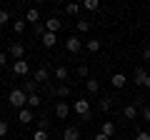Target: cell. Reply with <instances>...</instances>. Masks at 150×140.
Segmentation results:
<instances>
[{
	"instance_id": "obj_1",
	"label": "cell",
	"mask_w": 150,
	"mask_h": 140,
	"mask_svg": "<svg viewBox=\"0 0 150 140\" xmlns=\"http://www.w3.org/2000/svg\"><path fill=\"white\" fill-rule=\"evenodd\" d=\"M8 103H10L15 110H23V108H28V95L18 88V90H10V95H8Z\"/></svg>"
},
{
	"instance_id": "obj_2",
	"label": "cell",
	"mask_w": 150,
	"mask_h": 140,
	"mask_svg": "<svg viewBox=\"0 0 150 140\" xmlns=\"http://www.w3.org/2000/svg\"><path fill=\"white\" fill-rule=\"evenodd\" d=\"M75 113L80 115V118H85V120H90V100H85V98H80V100H75Z\"/></svg>"
},
{
	"instance_id": "obj_3",
	"label": "cell",
	"mask_w": 150,
	"mask_h": 140,
	"mask_svg": "<svg viewBox=\"0 0 150 140\" xmlns=\"http://www.w3.org/2000/svg\"><path fill=\"white\" fill-rule=\"evenodd\" d=\"M80 48H83V40L78 38V35H68V38H65V50H68V53H80Z\"/></svg>"
},
{
	"instance_id": "obj_4",
	"label": "cell",
	"mask_w": 150,
	"mask_h": 140,
	"mask_svg": "<svg viewBox=\"0 0 150 140\" xmlns=\"http://www.w3.org/2000/svg\"><path fill=\"white\" fill-rule=\"evenodd\" d=\"M68 115H70V105H68L65 100H58V103H55V118L65 120Z\"/></svg>"
},
{
	"instance_id": "obj_5",
	"label": "cell",
	"mask_w": 150,
	"mask_h": 140,
	"mask_svg": "<svg viewBox=\"0 0 150 140\" xmlns=\"http://www.w3.org/2000/svg\"><path fill=\"white\" fill-rule=\"evenodd\" d=\"M13 73H15V75H28V73H30L28 60H15V63H13Z\"/></svg>"
},
{
	"instance_id": "obj_6",
	"label": "cell",
	"mask_w": 150,
	"mask_h": 140,
	"mask_svg": "<svg viewBox=\"0 0 150 140\" xmlns=\"http://www.w3.org/2000/svg\"><path fill=\"white\" fill-rule=\"evenodd\" d=\"M18 120H20L23 125H30L33 120H35V115H33L30 108H23V110H18Z\"/></svg>"
},
{
	"instance_id": "obj_7",
	"label": "cell",
	"mask_w": 150,
	"mask_h": 140,
	"mask_svg": "<svg viewBox=\"0 0 150 140\" xmlns=\"http://www.w3.org/2000/svg\"><path fill=\"white\" fill-rule=\"evenodd\" d=\"M60 28H63V20H60V18H48V20H45V30L48 33H58Z\"/></svg>"
},
{
	"instance_id": "obj_8",
	"label": "cell",
	"mask_w": 150,
	"mask_h": 140,
	"mask_svg": "<svg viewBox=\"0 0 150 140\" xmlns=\"http://www.w3.org/2000/svg\"><path fill=\"white\" fill-rule=\"evenodd\" d=\"M63 140H80V130L75 128V125H68L63 130Z\"/></svg>"
},
{
	"instance_id": "obj_9",
	"label": "cell",
	"mask_w": 150,
	"mask_h": 140,
	"mask_svg": "<svg viewBox=\"0 0 150 140\" xmlns=\"http://www.w3.org/2000/svg\"><path fill=\"white\" fill-rule=\"evenodd\" d=\"M10 58H15V60H25V48H23L20 43H13V45H10Z\"/></svg>"
},
{
	"instance_id": "obj_10",
	"label": "cell",
	"mask_w": 150,
	"mask_h": 140,
	"mask_svg": "<svg viewBox=\"0 0 150 140\" xmlns=\"http://www.w3.org/2000/svg\"><path fill=\"white\" fill-rule=\"evenodd\" d=\"M100 133L105 135V138H112V135H115V123H112V120H103Z\"/></svg>"
},
{
	"instance_id": "obj_11",
	"label": "cell",
	"mask_w": 150,
	"mask_h": 140,
	"mask_svg": "<svg viewBox=\"0 0 150 140\" xmlns=\"http://www.w3.org/2000/svg\"><path fill=\"white\" fill-rule=\"evenodd\" d=\"M25 23H33V25H40V10L38 8H30L25 13Z\"/></svg>"
},
{
	"instance_id": "obj_12",
	"label": "cell",
	"mask_w": 150,
	"mask_h": 140,
	"mask_svg": "<svg viewBox=\"0 0 150 140\" xmlns=\"http://www.w3.org/2000/svg\"><path fill=\"white\" fill-rule=\"evenodd\" d=\"M48 80H50L48 68H38L35 70V83H38V85H43V83H48Z\"/></svg>"
},
{
	"instance_id": "obj_13",
	"label": "cell",
	"mask_w": 150,
	"mask_h": 140,
	"mask_svg": "<svg viewBox=\"0 0 150 140\" xmlns=\"http://www.w3.org/2000/svg\"><path fill=\"white\" fill-rule=\"evenodd\" d=\"M85 90L90 93V95H98V90H100V83H98V78H88V80H85Z\"/></svg>"
},
{
	"instance_id": "obj_14",
	"label": "cell",
	"mask_w": 150,
	"mask_h": 140,
	"mask_svg": "<svg viewBox=\"0 0 150 140\" xmlns=\"http://www.w3.org/2000/svg\"><path fill=\"white\" fill-rule=\"evenodd\" d=\"M110 83H112V88H118V90H120V88H125V83H128V78H125L123 73H115V75L110 78Z\"/></svg>"
},
{
	"instance_id": "obj_15",
	"label": "cell",
	"mask_w": 150,
	"mask_h": 140,
	"mask_svg": "<svg viewBox=\"0 0 150 140\" xmlns=\"http://www.w3.org/2000/svg\"><path fill=\"white\" fill-rule=\"evenodd\" d=\"M38 88H40V85H38L35 80H25V85H23L20 90L25 93V95H35V93H38Z\"/></svg>"
},
{
	"instance_id": "obj_16",
	"label": "cell",
	"mask_w": 150,
	"mask_h": 140,
	"mask_svg": "<svg viewBox=\"0 0 150 140\" xmlns=\"http://www.w3.org/2000/svg\"><path fill=\"white\" fill-rule=\"evenodd\" d=\"M40 105H43V98H40V93H35V95H28V108H30V110L40 108Z\"/></svg>"
},
{
	"instance_id": "obj_17",
	"label": "cell",
	"mask_w": 150,
	"mask_h": 140,
	"mask_svg": "<svg viewBox=\"0 0 150 140\" xmlns=\"http://www.w3.org/2000/svg\"><path fill=\"white\" fill-rule=\"evenodd\" d=\"M70 93L73 90H70V85H65V83H60L58 88H53V95H58V98H68Z\"/></svg>"
},
{
	"instance_id": "obj_18",
	"label": "cell",
	"mask_w": 150,
	"mask_h": 140,
	"mask_svg": "<svg viewBox=\"0 0 150 140\" xmlns=\"http://www.w3.org/2000/svg\"><path fill=\"white\" fill-rule=\"evenodd\" d=\"M55 43H58V35H55V33H48V30H45V33H43V45H45V48H53Z\"/></svg>"
},
{
	"instance_id": "obj_19",
	"label": "cell",
	"mask_w": 150,
	"mask_h": 140,
	"mask_svg": "<svg viewBox=\"0 0 150 140\" xmlns=\"http://www.w3.org/2000/svg\"><path fill=\"white\" fill-rule=\"evenodd\" d=\"M123 118L125 120H135L138 118V108H135V105H125L123 108Z\"/></svg>"
},
{
	"instance_id": "obj_20",
	"label": "cell",
	"mask_w": 150,
	"mask_h": 140,
	"mask_svg": "<svg viewBox=\"0 0 150 140\" xmlns=\"http://www.w3.org/2000/svg\"><path fill=\"white\" fill-rule=\"evenodd\" d=\"M68 68H65V65H60V68H55V80H60V83H65L68 80Z\"/></svg>"
},
{
	"instance_id": "obj_21",
	"label": "cell",
	"mask_w": 150,
	"mask_h": 140,
	"mask_svg": "<svg viewBox=\"0 0 150 140\" xmlns=\"http://www.w3.org/2000/svg\"><path fill=\"white\" fill-rule=\"evenodd\" d=\"M150 73H145V68H135V83L138 85H145V78H148Z\"/></svg>"
},
{
	"instance_id": "obj_22",
	"label": "cell",
	"mask_w": 150,
	"mask_h": 140,
	"mask_svg": "<svg viewBox=\"0 0 150 140\" xmlns=\"http://www.w3.org/2000/svg\"><path fill=\"white\" fill-rule=\"evenodd\" d=\"M85 10H90V13H95V10H100V3H98V0H85Z\"/></svg>"
},
{
	"instance_id": "obj_23",
	"label": "cell",
	"mask_w": 150,
	"mask_h": 140,
	"mask_svg": "<svg viewBox=\"0 0 150 140\" xmlns=\"http://www.w3.org/2000/svg\"><path fill=\"white\" fill-rule=\"evenodd\" d=\"M85 48L90 50V53H98V50H100V40H88Z\"/></svg>"
},
{
	"instance_id": "obj_24",
	"label": "cell",
	"mask_w": 150,
	"mask_h": 140,
	"mask_svg": "<svg viewBox=\"0 0 150 140\" xmlns=\"http://www.w3.org/2000/svg\"><path fill=\"white\" fill-rule=\"evenodd\" d=\"M110 108H112V98H103V100H100V110H103V113H108Z\"/></svg>"
},
{
	"instance_id": "obj_25",
	"label": "cell",
	"mask_w": 150,
	"mask_h": 140,
	"mask_svg": "<svg viewBox=\"0 0 150 140\" xmlns=\"http://www.w3.org/2000/svg\"><path fill=\"white\" fill-rule=\"evenodd\" d=\"M78 75H80V78H85V80L90 78V70H88V65H78Z\"/></svg>"
},
{
	"instance_id": "obj_26",
	"label": "cell",
	"mask_w": 150,
	"mask_h": 140,
	"mask_svg": "<svg viewBox=\"0 0 150 140\" xmlns=\"http://www.w3.org/2000/svg\"><path fill=\"white\" fill-rule=\"evenodd\" d=\"M13 30H15V33H23V30H25V18H23V20H15V23H13Z\"/></svg>"
},
{
	"instance_id": "obj_27",
	"label": "cell",
	"mask_w": 150,
	"mask_h": 140,
	"mask_svg": "<svg viewBox=\"0 0 150 140\" xmlns=\"http://www.w3.org/2000/svg\"><path fill=\"white\" fill-rule=\"evenodd\" d=\"M8 130H10V125H8V120H0V138H5Z\"/></svg>"
},
{
	"instance_id": "obj_28",
	"label": "cell",
	"mask_w": 150,
	"mask_h": 140,
	"mask_svg": "<svg viewBox=\"0 0 150 140\" xmlns=\"http://www.w3.org/2000/svg\"><path fill=\"white\" fill-rule=\"evenodd\" d=\"M33 140H48V130H35Z\"/></svg>"
},
{
	"instance_id": "obj_29",
	"label": "cell",
	"mask_w": 150,
	"mask_h": 140,
	"mask_svg": "<svg viewBox=\"0 0 150 140\" xmlns=\"http://www.w3.org/2000/svg\"><path fill=\"white\" fill-rule=\"evenodd\" d=\"M65 13L68 15H78L80 13V5H65Z\"/></svg>"
},
{
	"instance_id": "obj_30",
	"label": "cell",
	"mask_w": 150,
	"mask_h": 140,
	"mask_svg": "<svg viewBox=\"0 0 150 140\" xmlns=\"http://www.w3.org/2000/svg\"><path fill=\"white\" fill-rule=\"evenodd\" d=\"M78 30H80V33H88V30H90V23H88V20H78Z\"/></svg>"
},
{
	"instance_id": "obj_31",
	"label": "cell",
	"mask_w": 150,
	"mask_h": 140,
	"mask_svg": "<svg viewBox=\"0 0 150 140\" xmlns=\"http://www.w3.org/2000/svg\"><path fill=\"white\" fill-rule=\"evenodd\" d=\"M8 20H10V13H8V10H0V25H5Z\"/></svg>"
},
{
	"instance_id": "obj_32",
	"label": "cell",
	"mask_w": 150,
	"mask_h": 140,
	"mask_svg": "<svg viewBox=\"0 0 150 140\" xmlns=\"http://www.w3.org/2000/svg\"><path fill=\"white\" fill-rule=\"evenodd\" d=\"M140 113H143L145 123H150V105H143V110H140Z\"/></svg>"
},
{
	"instance_id": "obj_33",
	"label": "cell",
	"mask_w": 150,
	"mask_h": 140,
	"mask_svg": "<svg viewBox=\"0 0 150 140\" xmlns=\"http://www.w3.org/2000/svg\"><path fill=\"white\" fill-rule=\"evenodd\" d=\"M135 140H150V133H145V130H140V133L135 135Z\"/></svg>"
},
{
	"instance_id": "obj_34",
	"label": "cell",
	"mask_w": 150,
	"mask_h": 140,
	"mask_svg": "<svg viewBox=\"0 0 150 140\" xmlns=\"http://www.w3.org/2000/svg\"><path fill=\"white\" fill-rule=\"evenodd\" d=\"M38 125H40L38 130H48V118H40V120H38Z\"/></svg>"
},
{
	"instance_id": "obj_35",
	"label": "cell",
	"mask_w": 150,
	"mask_h": 140,
	"mask_svg": "<svg viewBox=\"0 0 150 140\" xmlns=\"http://www.w3.org/2000/svg\"><path fill=\"white\" fill-rule=\"evenodd\" d=\"M143 60H145V63H150V48H143Z\"/></svg>"
},
{
	"instance_id": "obj_36",
	"label": "cell",
	"mask_w": 150,
	"mask_h": 140,
	"mask_svg": "<svg viewBox=\"0 0 150 140\" xmlns=\"http://www.w3.org/2000/svg\"><path fill=\"white\" fill-rule=\"evenodd\" d=\"M5 63H8V55H5V53H0V68H3Z\"/></svg>"
},
{
	"instance_id": "obj_37",
	"label": "cell",
	"mask_w": 150,
	"mask_h": 140,
	"mask_svg": "<svg viewBox=\"0 0 150 140\" xmlns=\"http://www.w3.org/2000/svg\"><path fill=\"white\" fill-rule=\"evenodd\" d=\"M93 140H110V138H105V135H103V133H98V135H95V138H93Z\"/></svg>"
},
{
	"instance_id": "obj_38",
	"label": "cell",
	"mask_w": 150,
	"mask_h": 140,
	"mask_svg": "<svg viewBox=\"0 0 150 140\" xmlns=\"http://www.w3.org/2000/svg\"><path fill=\"white\" fill-rule=\"evenodd\" d=\"M145 88H148V90H150V75L145 78Z\"/></svg>"
}]
</instances>
